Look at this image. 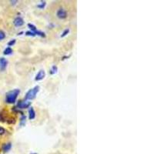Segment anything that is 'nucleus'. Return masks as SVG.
Masks as SVG:
<instances>
[{"instance_id": "obj_1", "label": "nucleus", "mask_w": 154, "mask_h": 154, "mask_svg": "<svg viewBox=\"0 0 154 154\" xmlns=\"http://www.w3.org/2000/svg\"><path fill=\"white\" fill-rule=\"evenodd\" d=\"M20 93V90L19 89H13L12 91L8 92L6 95V102L7 103L12 104L16 101L17 96Z\"/></svg>"}, {"instance_id": "obj_2", "label": "nucleus", "mask_w": 154, "mask_h": 154, "mask_svg": "<svg viewBox=\"0 0 154 154\" xmlns=\"http://www.w3.org/2000/svg\"><path fill=\"white\" fill-rule=\"evenodd\" d=\"M39 90V86H36L33 89H29V90L26 92V99H30V100L35 99L36 94L38 93Z\"/></svg>"}, {"instance_id": "obj_3", "label": "nucleus", "mask_w": 154, "mask_h": 154, "mask_svg": "<svg viewBox=\"0 0 154 154\" xmlns=\"http://www.w3.org/2000/svg\"><path fill=\"white\" fill-rule=\"evenodd\" d=\"M28 27L31 29V32L34 33L36 35L39 36H41V37H45V36H45V33H43V32H41V31L37 30L36 27L33 24L29 23V24H28Z\"/></svg>"}, {"instance_id": "obj_4", "label": "nucleus", "mask_w": 154, "mask_h": 154, "mask_svg": "<svg viewBox=\"0 0 154 154\" xmlns=\"http://www.w3.org/2000/svg\"><path fill=\"white\" fill-rule=\"evenodd\" d=\"M30 105H31V102H29V101H27V100H24V101L19 100L18 102L17 106L16 108H17V109H26V108L29 107Z\"/></svg>"}, {"instance_id": "obj_5", "label": "nucleus", "mask_w": 154, "mask_h": 154, "mask_svg": "<svg viewBox=\"0 0 154 154\" xmlns=\"http://www.w3.org/2000/svg\"><path fill=\"white\" fill-rule=\"evenodd\" d=\"M56 16L59 19H65L66 18L67 16V13L66 12V10L63 9H59L58 11H57V13H56Z\"/></svg>"}, {"instance_id": "obj_6", "label": "nucleus", "mask_w": 154, "mask_h": 154, "mask_svg": "<svg viewBox=\"0 0 154 154\" xmlns=\"http://www.w3.org/2000/svg\"><path fill=\"white\" fill-rule=\"evenodd\" d=\"M13 24H14L15 26H16V27L22 26L24 24V20H23L21 17H16V18L14 19Z\"/></svg>"}, {"instance_id": "obj_7", "label": "nucleus", "mask_w": 154, "mask_h": 154, "mask_svg": "<svg viewBox=\"0 0 154 154\" xmlns=\"http://www.w3.org/2000/svg\"><path fill=\"white\" fill-rule=\"evenodd\" d=\"M46 76V73H45V71L44 70H40L39 73H37V75L36 76V78H35V80L36 81H40V80H42L45 78Z\"/></svg>"}, {"instance_id": "obj_8", "label": "nucleus", "mask_w": 154, "mask_h": 154, "mask_svg": "<svg viewBox=\"0 0 154 154\" xmlns=\"http://www.w3.org/2000/svg\"><path fill=\"white\" fill-rule=\"evenodd\" d=\"M8 64V62L6 59L4 58H0V70L3 71L6 68Z\"/></svg>"}, {"instance_id": "obj_9", "label": "nucleus", "mask_w": 154, "mask_h": 154, "mask_svg": "<svg viewBox=\"0 0 154 154\" xmlns=\"http://www.w3.org/2000/svg\"><path fill=\"white\" fill-rule=\"evenodd\" d=\"M35 117H36V112L33 107H31L29 109V119L32 120V119H34Z\"/></svg>"}, {"instance_id": "obj_10", "label": "nucleus", "mask_w": 154, "mask_h": 154, "mask_svg": "<svg viewBox=\"0 0 154 154\" xmlns=\"http://www.w3.org/2000/svg\"><path fill=\"white\" fill-rule=\"evenodd\" d=\"M12 148V143L11 142H8V143H6L3 146V150L4 152H8Z\"/></svg>"}, {"instance_id": "obj_11", "label": "nucleus", "mask_w": 154, "mask_h": 154, "mask_svg": "<svg viewBox=\"0 0 154 154\" xmlns=\"http://www.w3.org/2000/svg\"><path fill=\"white\" fill-rule=\"evenodd\" d=\"M26 119V116L25 115H23V113H22V116H21V119H20V125H21L22 126H25Z\"/></svg>"}, {"instance_id": "obj_12", "label": "nucleus", "mask_w": 154, "mask_h": 154, "mask_svg": "<svg viewBox=\"0 0 154 154\" xmlns=\"http://www.w3.org/2000/svg\"><path fill=\"white\" fill-rule=\"evenodd\" d=\"M4 55H10L11 53H13V49L10 47H7L3 52Z\"/></svg>"}, {"instance_id": "obj_13", "label": "nucleus", "mask_w": 154, "mask_h": 154, "mask_svg": "<svg viewBox=\"0 0 154 154\" xmlns=\"http://www.w3.org/2000/svg\"><path fill=\"white\" fill-rule=\"evenodd\" d=\"M57 69H58L57 66H53L52 67V69H51V70H50V74H52V75L55 74L56 72H57Z\"/></svg>"}, {"instance_id": "obj_14", "label": "nucleus", "mask_w": 154, "mask_h": 154, "mask_svg": "<svg viewBox=\"0 0 154 154\" xmlns=\"http://www.w3.org/2000/svg\"><path fill=\"white\" fill-rule=\"evenodd\" d=\"M46 2L44 1V2H41V4H39V5H37V7L38 8H39V9H44L45 8V6H46Z\"/></svg>"}, {"instance_id": "obj_15", "label": "nucleus", "mask_w": 154, "mask_h": 154, "mask_svg": "<svg viewBox=\"0 0 154 154\" xmlns=\"http://www.w3.org/2000/svg\"><path fill=\"white\" fill-rule=\"evenodd\" d=\"M6 38V34L3 31L0 30V40H3Z\"/></svg>"}, {"instance_id": "obj_16", "label": "nucleus", "mask_w": 154, "mask_h": 154, "mask_svg": "<svg viewBox=\"0 0 154 154\" xmlns=\"http://www.w3.org/2000/svg\"><path fill=\"white\" fill-rule=\"evenodd\" d=\"M26 35L28 36H36V34L33 32H31V31H27V32H26Z\"/></svg>"}, {"instance_id": "obj_17", "label": "nucleus", "mask_w": 154, "mask_h": 154, "mask_svg": "<svg viewBox=\"0 0 154 154\" xmlns=\"http://www.w3.org/2000/svg\"><path fill=\"white\" fill-rule=\"evenodd\" d=\"M69 33V29H65V30H64V32L63 33V34L61 35V37H64V36H66Z\"/></svg>"}, {"instance_id": "obj_18", "label": "nucleus", "mask_w": 154, "mask_h": 154, "mask_svg": "<svg viewBox=\"0 0 154 154\" xmlns=\"http://www.w3.org/2000/svg\"><path fill=\"white\" fill-rule=\"evenodd\" d=\"M15 43H16V39H13V40L9 41V42L8 43V46H13Z\"/></svg>"}, {"instance_id": "obj_19", "label": "nucleus", "mask_w": 154, "mask_h": 154, "mask_svg": "<svg viewBox=\"0 0 154 154\" xmlns=\"http://www.w3.org/2000/svg\"><path fill=\"white\" fill-rule=\"evenodd\" d=\"M5 132H6L5 129H4L3 127H2V126H0V135H3V134H4Z\"/></svg>"}, {"instance_id": "obj_20", "label": "nucleus", "mask_w": 154, "mask_h": 154, "mask_svg": "<svg viewBox=\"0 0 154 154\" xmlns=\"http://www.w3.org/2000/svg\"><path fill=\"white\" fill-rule=\"evenodd\" d=\"M0 121H2V122L5 121V118H4V116L2 113H0Z\"/></svg>"}, {"instance_id": "obj_21", "label": "nucleus", "mask_w": 154, "mask_h": 154, "mask_svg": "<svg viewBox=\"0 0 154 154\" xmlns=\"http://www.w3.org/2000/svg\"><path fill=\"white\" fill-rule=\"evenodd\" d=\"M10 3H12V5H16V3H17V1H11V2H10Z\"/></svg>"}, {"instance_id": "obj_22", "label": "nucleus", "mask_w": 154, "mask_h": 154, "mask_svg": "<svg viewBox=\"0 0 154 154\" xmlns=\"http://www.w3.org/2000/svg\"><path fill=\"white\" fill-rule=\"evenodd\" d=\"M32 154H36V153H32Z\"/></svg>"}]
</instances>
